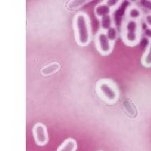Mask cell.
<instances>
[{
	"label": "cell",
	"instance_id": "10",
	"mask_svg": "<svg viewBox=\"0 0 151 151\" xmlns=\"http://www.w3.org/2000/svg\"><path fill=\"white\" fill-rule=\"evenodd\" d=\"M77 150V143L76 141L72 139L69 138L65 139L60 145L58 147L56 151H76Z\"/></svg>",
	"mask_w": 151,
	"mask_h": 151
},
{
	"label": "cell",
	"instance_id": "9",
	"mask_svg": "<svg viewBox=\"0 0 151 151\" xmlns=\"http://www.w3.org/2000/svg\"><path fill=\"white\" fill-rule=\"evenodd\" d=\"M98 20H99V24H100V30H103L105 32L108 31L110 28H112L115 25L113 14L106 15V16L99 19Z\"/></svg>",
	"mask_w": 151,
	"mask_h": 151
},
{
	"label": "cell",
	"instance_id": "8",
	"mask_svg": "<svg viewBox=\"0 0 151 151\" xmlns=\"http://www.w3.org/2000/svg\"><path fill=\"white\" fill-rule=\"evenodd\" d=\"M60 69V65L59 62L54 61L51 63H49L47 65H44L40 70V74L43 76H50L58 72Z\"/></svg>",
	"mask_w": 151,
	"mask_h": 151
},
{
	"label": "cell",
	"instance_id": "13",
	"mask_svg": "<svg viewBox=\"0 0 151 151\" xmlns=\"http://www.w3.org/2000/svg\"><path fill=\"white\" fill-rule=\"evenodd\" d=\"M106 34H107L108 37L109 38V40H110L113 44L115 43V42L118 40V39L119 38V31L115 25L113 26L112 28H110L108 31H106Z\"/></svg>",
	"mask_w": 151,
	"mask_h": 151
},
{
	"label": "cell",
	"instance_id": "11",
	"mask_svg": "<svg viewBox=\"0 0 151 151\" xmlns=\"http://www.w3.org/2000/svg\"><path fill=\"white\" fill-rule=\"evenodd\" d=\"M141 64L146 68L151 67V40H149V44L141 57Z\"/></svg>",
	"mask_w": 151,
	"mask_h": 151
},
{
	"label": "cell",
	"instance_id": "6",
	"mask_svg": "<svg viewBox=\"0 0 151 151\" xmlns=\"http://www.w3.org/2000/svg\"><path fill=\"white\" fill-rule=\"evenodd\" d=\"M144 16L143 9L138 4H130L125 10V18L127 19L140 21Z\"/></svg>",
	"mask_w": 151,
	"mask_h": 151
},
{
	"label": "cell",
	"instance_id": "3",
	"mask_svg": "<svg viewBox=\"0 0 151 151\" xmlns=\"http://www.w3.org/2000/svg\"><path fill=\"white\" fill-rule=\"evenodd\" d=\"M142 35L143 29L141 22L126 19L121 32V37L124 45L129 47H134L139 44Z\"/></svg>",
	"mask_w": 151,
	"mask_h": 151
},
{
	"label": "cell",
	"instance_id": "18",
	"mask_svg": "<svg viewBox=\"0 0 151 151\" xmlns=\"http://www.w3.org/2000/svg\"><path fill=\"white\" fill-rule=\"evenodd\" d=\"M143 35H145L147 39H149V40H151V29L147 28L145 30H143Z\"/></svg>",
	"mask_w": 151,
	"mask_h": 151
},
{
	"label": "cell",
	"instance_id": "19",
	"mask_svg": "<svg viewBox=\"0 0 151 151\" xmlns=\"http://www.w3.org/2000/svg\"><path fill=\"white\" fill-rule=\"evenodd\" d=\"M131 4H138L139 0H128Z\"/></svg>",
	"mask_w": 151,
	"mask_h": 151
},
{
	"label": "cell",
	"instance_id": "7",
	"mask_svg": "<svg viewBox=\"0 0 151 151\" xmlns=\"http://www.w3.org/2000/svg\"><path fill=\"white\" fill-rule=\"evenodd\" d=\"M113 9H112L109 6L103 1L99 4H97V5L94 8V14L96 15L97 19H101L103 17L108 15V14H113Z\"/></svg>",
	"mask_w": 151,
	"mask_h": 151
},
{
	"label": "cell",
	"instance_id": "12",
	"mask_svg": "<svg viewBox=\"0 0 151 151\" xmlns=\"http://www.w3.org/2000/svg\"><path fill=\"white\" fill-rule=\"evenodd\" d=\"M92 0H70L66 4V9L70 11L78 10Z\"/></svg>",
	"mask_w": 151,
	"mask_h": 151
},
{
	"label": "cell",
	"instance_id": "1",
	"mask_svg": "<svg viewBox=\"0 0 151 151\" xmlns=\"http://www.w3.org/2000/svg\"><path fill=\"white\" fill-rule=\"evenodd\" d=\"M73 30L76 42L79 46L89 45L92 39V26L89 15L85 12H78L73 18Z\"/></svg>",
	"mask_w": 151,
	"mask_h": 151
},
{
	"label": "cell",
	"instance_id": "5",
	"mask_svg": "<svg viewBox=\"0 0 151 151\" xmlns=\"http://www.w3.org/2000/svg\"><path fill=\"white\" fill-rule=\"evenodd\" d=\"M33 136L35 142L39 146H44L47 145L49 141L48 131L45 124L37 123L33 127Z\"/></svg>",
	"mask_w": 151,
	"mask_h": 151
},
{
	"label": "cell",
	"instance_id": "20",
	"mask_svg": "<svg viewBox=\"0 0 151 151\" xmlns=\"http://www.w3.org/2000/svg\"><path fill=\"white\" fill-rule=\"evenodd\" d=\"M99 151H102V150H99Z\"/></svg>",
	"mask_w": 151,
	"mask_h": 151
},
{
	"label": "cell",
	"instance_id": "2",
	"mask_svg": "<svg viewBox=\"0 0 151 151\" xmlns=\"http://www.w3.org/2000/svg\"><path fill=\"white\" fill-rule=\"evenodd\" d=\"M95 92L98 97L108 105H113L119 101L120 97L119 86L111 79L103 78L97 81Z\"/></svg>",
	"mask_w": 151,
	"mask_h": 151
},
{
	"label": "cell",
	"instance_id": "14",
	"mask_svg": "<svg viewBox=\"0 0 151 151\" xmlns=\"http://www.w3.org/2000/svg\"><path fill=\"white\" fill-rule=\"evenodd\" d=\"M124 111H125V113H126L127 115H129L131 118H135V117H136L137 112H136L135 107L132 104V103H128V101L125 102L124 104Z\"/></svg>",
	"mask_w": 151,
	"mask_h": 151
},
{
	"label": "cell",
	"instance_id": "15",
	"mask_svg": "<svg viewBox=\"0 0 151 151\" xmlns=\"http://www.w3.org/2000/svg\"><path fill=\"white\" fill-rule=\"evenodd\" d=\"M138 5L147 13H151V0H139Z\"/></svg>",
	"mask_w": 151,
	"mask_h": 151
},
{
	"label": "cell",
	"instance_id": "16",
	"mask_svg": "<svg viewBox=\"0 0 151 151\" xmlns=\"http://www.w3.org/2000/svg\"><path fill=\"white\" fill-rule=\"evenodd\" d=\"M124 0H104V2L108 4L112 9L115 10L121 5Z\"/></svg>",
	"mask_w": 151,
	"mask_h": 151
},
{
	"label": "cell",
	"instance_id": "4",
	"mask_svg": "<svg viewBox=\"0 0 151 151\" xmlns=\"http://www.w3.org/2000/svg\"><path fill=\"white\" fill-rule=\"evenodd\" d=\"M95 45L99 54L107 56L113 52L114 44L109 40L105 31L99 30L95 35Z\"/></svg>",
	"mask_w": 151,
	"mask_h": 151
},
{
	"label": "cell",
	"instance_id": "17",
	"mask_svg": "<svg viewBox=\"0 0 151 151\" xmlns=\"http://www.w3.org/2000/svg\"><path fill=\"white\" fill-rule=\"evenodd\" d=\"M143 19L147 28L151 29V13H146Z\"/></svg>",
	"mask_w": 151,
	"mask_h": 151
}]
</instances>
